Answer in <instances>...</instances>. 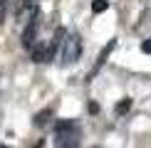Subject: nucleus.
Wrapping results in <instances>:
<instances>
[{"label":"nucleus","mask_w":151,"mask_h":148,"mask_svg":"<svg viewBox=\"0 0 151 148\" xmlns=\"http://www.w3.org/2000/svg\"><path fill=\"white\" fill-rule=\"evenodd\" d=\"M60 42H62V52H60L62 67L77 64L79 57H82V37L79 35H67V37H62Z\"/></svg>","instance_id":"1"},{"label":"nucleus","mask_w":151,"mask_h":148,"mask_svg":"<svg viewBox=\"0 0 151 148\" xmlns=\"http://www.w3.org/2000/svg\"><path fill=\"white\" fill-rule=\"evenodd\" d=\"M55 143L57 146H74L77 143V128L72 121H57L55 126Z\"/></svg>","instance_id":"2"},{"label":"nucleus","mask_w":151,"mask_h":148,"mask_svg":"<svg viewBox=\"0 0 151 148\" xmlns=\"http://www.w3.org/2000/svg\"><path fill=\"white\" fill-rule=\"evenodd\" d=\"M37 27H40V22H37V10H32V17H30L27 27L22 30V47L30 49L37 42Z\"/></svg>","instance_id":"3"},{"label":"nucleus","mask_w":151,"mask_h":148,"mask_svg":"<svg viewBox=\"0 0 151 148\" xmlns=\"http://www.w3.org/2000/svg\"><path fill=\"white\" fill-rule=\"evenodd\" d=\"M114 47H116V42L111 40L109 45H106V47L102 49V52H99V59H97V64H94V69H92V74H89V79H87V82H92V77H94V74H97L99 69H102V64L106 62V57H109V54H111V49H114Z\"/></svg>","instance_id":"4"},{"label":"nucleus","mask_w":151,"mask_h":148,"mask_svg":"<svg viewBox=\"0 0 151 148\" xmlns=\"http://www.w3.org/2000/svg\"><path fill=\"white\" fill-rule=\"evenodd\" d=\"M30 52H32V62H37V64L47 59V47L42 45V42H40V45H37V42H35V45L30 47Z\"/></svg>","instance_id":"5"},{"label":"nucleus","mask_w":151,"mask_h":148,"mask_svg":"<svg viewBox=\"0 0 151 148\" xmlns=\"http://www.w3.org/2000/svg\"><path fill=\"white\" fill-rule=\"evenodd\" d=\"M131 104H134V99H122V101H116V106H114V114L116 116H124V114H127V111L131 109Z\"/></svg>","instance_id":"6"},{"label":"nucleus","mask_w":151,"mask_h":148,"mask_svg":"<svg viewBox=\"0 0 151 148\" xmlns=\"http://www.w3.org/2000/svg\"><path fill=\"white\" fill-rule=\"evenodd\" d=\"M50 116H52V109H47V111H42V114H37V119H35V126H45V123L50 121Z\"/></svg>","instance_id":"7"},{"label":"nucleus","mask_w":151,"mask_h":148,"mask_svg":"<svg viewBox=\"0 0 151 148\" xmlns=\"http://www.w3.org/2000/svg\"><path fill=\"white\" fill-rule=\"evenodd\" d=\"M106 8H109V0H94V3H92V12H97V15L104 12Z\"/></svg>","instance_id":"8"},{"label":"nucleus","mask_w":151,"mask_h":148,"mask_svg":"<svg viewBox=\"0 0 151 148\" xmlns=\"http://www.w3.org/2000/svg\"><path fill=\"white\" fill-rule=\"evenodd\" d=\"M141 52H144V54H151V37L141 42Z\"/></svg>","instance_id":"9"}]
</instances>
